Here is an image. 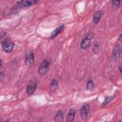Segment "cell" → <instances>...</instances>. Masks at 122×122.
Listing matches in <instances>:
<instances>
[{
	"label": "cell",
	"mask_w": 122,
	"mask_h": 122,
	"mask_svg": "<svg viewBox=\"0 0 122 122\" xmlns=\"http://www.w3.org/2000/svg\"><path fill=\"white\" fill-rule=\"evenodd\" d=\"M121 47L120 45L118 44H116L115 46H114L113 49V52H112V55L113 58L115 59H118L120 56L121 54Z\"/></svg>",
	"instance_id": "cell-8"
},
{
	"label": "cell",
	"mask_w": 122,
	"mask_h": 122,
	"mask_svg": "<svg viewBox=\"0 0 122 122\" xmlns=\"http://www.w3.org/2000/svg\"><path fill=\"white\" fill-rule=\"evenodd\" d=\"M38 2L37 0H21L17 2L18 5L21 8L30 7Z\"/></svg>",
	"instance_id": "cell-4"
},
{
	"label": "cell",
	"mask_w": 122,
	"mask_h": 122,
	"mask_svg": "<svg viewBox=\"0 0 122 122\" xmlns=\"http://www.w3.org/2000/svg\"><path fill=\"white\" fill-rule=\"evenodd\" d=\"M34 61V56L32 51H29L26 54L25 60V64L26 65L30 66L32 65Z\"/></svg>",
	"instance_id": "cell-3"
},
{
	"label": "cell",
	"mask_w": 122,
	"mask_h": 122,
	"mask_svg": "<svg viewBox=\"0 0 122 122\" xmlns=\"http://www.w3.org/2000/svg\"><path fill=\"white\" fill-rule=\"evenodd\" d=\"M76 113V111L74 108H71L67 114L66 117V121L68 122H71L73 121L75 118V115Z\"/></svg>",
	"instance_id": "cell-9"
},
{
	"label": "cell",
	"mask_w": 122,
	"mask_h": 122,
	"mask_svg": "<svg viewBox=\"0 0 122 122\" xmlns=\"http://www.w3.org/2000/svg\"><path fill=\"white\" fill-rule=\"evenodd\" d=\"M50 62L47 59L44 60L41 63L39 69H38V73L40 75H45L47 71L49 70L50 67Z\"/></svg>",
	"instance_id": "cell-1"
},
{
	"label": "cell",
	"mask_w": 122,
	"mask_h": 122,
	"mask_svg": "<svg viewBox=\"0 0 122 122\" xmlns=\"http://www.w3.org/2000/svg\"><path fill=\"white\" fill-rule=\"evenodd\" d=\"M6 35V33L5 32V31H1L0 32V38L2 39V38L4 37Z\"/></svg>",
	"instance_id": "cell-19"
},
{
	"label": "cell",
	"mask_w": 122,
	"mask_h": 122,
	"mask_svg": "<svg viewBox=\"0 0 122 122\" xmlns=\"http://www.w3.org/2000/svg\"><path fill=\"white\" fill-rule=\"evenodd\" d=\"M118 39H119V40L120 41H122V34H120Z\"/></svg>",
	"instance_id": "cell-21"
},
{
	"label": "cell",
	"mask_w": 122,
	"mask_h": 122,
	"mask_svg": "<svg viewBox=\"0 0 122 122\" xmlns=\"http://www.w3.org/2000/svg\"><path fill=\"white\" fill-rule=\"evenodd\" d=\"M90 109V106L89 104H85L82 106L81 109V114L83 119H86L89 114Z\"/></svg>",
	"instance_id": "cell-5"
},
{
	"label": "cell",
	"mask_w": 122,
	"mask_h": 122,
	"mask_svg": "<svg viewBox=\"0 0 122 122\" xmlns=\"http://www.w3.org/2000/svg\"><path fill=\"white\" fill-rule=\"evenodd\" d=\"M0 68H1V67H2V60H1V59H0Z\"/></svg>",
	"instance_id": "cell-23"
},
{
	"label": "cell",
	"mask_w": 122,
	"mask_h": 122,
	"mask_svg": "<svg viewBox=\"0 0 122 122\" xmlns=\"http://www.w3.org/2000/svg\"><path fill=\"white\" fill-rule=\"evenodd\" d=\"M91 40L85 37L81 42V47L82 49H87L91 45Z\"/></svg>",
	"instance_id": "cell-11"
},
{
	"label": "cell",
	"mask_w": 122,
	"mask_h": 122,
	"mask_svg": "<svg viewBox=\"0 0 122 122\" xmlns=\"http://www.w3.org/2000/svg\"><path fill=\"white\" fill-rule=\"evenodd\" d=\"M4 74L3 73V71H1L0 72V80L2 81V79L4 78Z\"/></svg>",
	"instance_id": "cell-20"
},
{
	"label": "cell",
	"mask_w": 122,
	"mask_h": 122,
	"mask_svg": "<svg viewBox=\"0 0 122 122\" xmlns=\"http://www.w3.org/2000/svg\"><path fill=\"white\" fill-rule=\"evenodd\" d=\"M102 10H97L93 14V22L95 23H98L100 20L101 18L102 17Z\"/></svg>",
	"instance_id": "cell-10"
},
{
	"label": "cell",
	"mask_w": 122,
	"mask_h": 122,
	"mask_svg": "<svg viewBox=\"0 0 122 122\" xmlns=\"http://www.w3.org/2000/svg\"><path fill=\"white\" fill-rule=\"evenodd\" d=\"M63 112L62 111L59 110L55 117V121L56 122H62L63 121Z\"/></svg>",
	"instance_id": "cell-12"
},
{
	"label": "cell",
	"mask_w": 122,
	"mask_h": 122,
	"mask_svg": "<svg viewBox=\"0 0 122 122\" xmlns=\"http://www.w3.org/2000/svg\"><path fill=\"white\" fill-rule=\"evenodd\" d=\"M64 28V25L61 24L58 27H57L51 33V36L49 37L50 39H54L56 36H57L63 29Z\"/></svg>",
	"instance_id": "cell-7"
},
{
	"label": "cell",
	"mask_w": 122,
	"mask_h": 122,
	"mask_svg": "<svg viewBox=\"0 0 122 122\" xmlns=\"http://www.w3.org/2000/svg\"><path fill=\"white\" fill-rule=\"evenodd\" d=\"M112 5L113 8H118L119 7L120 1H115V0H112Z\"/></svg>",
	"instance_id": "cell-16"
},
{
	"label": "cell",
	"mask_w": 122,
	"mask_h": 122,
	"mask_svg": "<svg viewBox=\"0 0 122 122\" xmlns=\"http://www.w3.org/2000/svg\"><path fill=\"white\" fill-rule=\"evenodd\" d=\"M58 85L57 81L55 79H53L51 83V92H55L58 89Z\"/></svg>",
	"instance_id": "cell-13"
},
{
	"label": "cell",
	"mask_w": 122,
	"mask_h": 122,
	"mask_svg": "<svg viewBox=\"0 0 122 122\" xmlns=\"http://www.w3.org/2000/svg\"><path fill=\"white\" fill-rule=\"evenodd\" d=\"M119 70H120V71L121 73H122V71H121V69H122V67H121V65H120L119 67Z\"/></svg>",
	"instance_id": "cell-22"
},
{
	"label": "cell",
	"mask_w": 122,
	"mask_h": 122,
	"mask_svg": "<svg viewBox=\"0 0 122 122\" xmlns=\"http://www.w3.org/2000/svg\"><path fill=\"white\" fill-rule=\"evenodd\" d=\"M86 88L88 90H92L94 88V82L92 79H89L86 84Z\"/></svg>",
	"instance_id": "cell-14"
},
{
	"label": "cell",
	"mask_w": 122,
	"mask_h": 122,
	"mask_svg": "<svg viewBox=\"0 0 122 122\" xmlns=\"http://www.w3.org/2000/svg\"><path fill=\"white\" fill-rule=\"evenodd\" d=\"M114 96H111V97H107L104 101V102H102V105L103 106H105L107 104H108V103H109L111 102H112L113 99H114Z\"/></svg>",
	"instance_id": "cell-15"
},
{
	"label": "cell",
	"mask_w": 122,
	"mask_h": 122,
	"mask_svg": "<svg viewBox=\"0 0 122 122\" xmlns=\"http://www.w3.org/2000/svg\"><path fill=\"white\" fill-rule=\"evenodd\" d=\"M2 49L6 52H10L14 47V44L10 40L6 39L1 42Z\"/></svg>",
	"instance_id": "cell-2"
},
{
	"label": "cell",
	"mask_w": 122,
	"mask_h": 122,
	"mask_svg": "<svg viewBox=\"0 0 122 122\" xmlns=\"http://www.w3.org/2000/svg\"><path fill=\"white\" fill-rule=\"evenodd\" d=\"M37 83L35 81H31L30 83L26 88V91L28 95H31L33 94L36 89Z\"/></svg>",
	"instance_id": "cell-6"
},
{
	"label": "cell",
	"mask_w": 122,
	"mask_h": 122,
	"mask_svg": "<svg viewBox=\"0 0 122 122\" xmlns=\"http://www.w3.org/2000/svg\"><path fill=\"white\" fill-rule=\"evenodd\" d=\"M93 36H94L93 34H92V33H88V34L87 35L86 38H88V39H90V40H91L92 39H93Z\"/></svg>",
	"instance_id": "cell-17"
},
{
	"label": "cell",
	"mask_w": 122,
	"mask_h": 122,
	"mask_svg": "<svg viewBox=\"0 0 122 122\" xmlns=\"http://www.w3.org/2000/svg\"><path fill=\"white\" fill-rule=\"evenodd\" d=\"M93 50L94 51L95 53L97 51H99V45H97V44H95L94 47H93Z\"/></svg>",
	"instance_id": "cell-18"
}]
</instances>
